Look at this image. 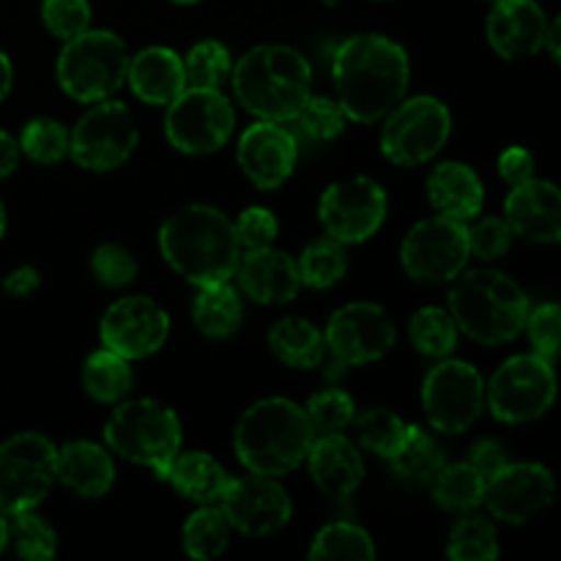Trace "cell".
Instances as JSON below:
<instances>
[{
  "label": "cell",
  "mask_w": 561,
  "mask_h": 561,
  "mask_svg": "<svg viewBox=\"0 0 561 561\" xmlns=\"http://www.w3.org/2000/svg\"><path fill=\"white\" fill-rule=\"evenodd\" d=\"M332 80L345 118L376 124L405 99L411 82L409 53L381 33H356L334 49Z\"/></svg>",
  "instance_id": "6da1fadb"
},
{
  "label": "cell",
  "mask_w": 561,
  "mask_h": 561,
  "mask_svg": "<svg viewBox=\"0 0 561 561\" xmlns=\"http://www.w3.org/2000/svg\"><path fill=\"white\" fill-rule=\"evenodd\" d=\"M159 250L164 261L195 288L230 283L241 257L228 214L206 203L179 208L159 228Z\"/></svg>",
  "instance_id": "7a4b0ae2"
},
{
  "label": "cell",
  "mask_w": 561,
  "mask_h": 561,
  "mask_svg": "<svg viewBox=\"0 0 561 561\" xmlns=\"http://www.w3.org/2000/svg\"><path fill=\"white\" fill-rule=\"evenodd\" d=\"M230 75L236 102L261 121L288 124L312 93L310 64L288 44H257L247 49Z\"/></svg>",
  "instance_id": "3957f363"
},
{
  "label": "cell",
  "mask_w": 561,
  "mask_h": 561,
  "mask_svg": "<svg viewBox=\"0 0 561 561\" xmlns=\"http://www.w3.org/2000/svg\"><path fill=\"white\" fill-rule=\"evenodd\" d=\"M316 442L305 409L288 398H263L236 422L233 449L252 474L283 477L305 463Z\"/></svg>",
  "instance_id": "277c9868"
},
{
  "label": "cell",
  "mask_w": 561,
  "mask_h": 561,
  "mask_svg": "<svg viewBox=\"0 0 561 561\" xmlns=\"http://www.w3.org/2000/svg\"><path fill=\"white\" fill-rule=\"evenodd\" d=\"M449 316L458 332L480 345H507L524 332L529 296L510 274L471 268L455 277Z\"/></svg>",
  "instance_id": "5b68a950"
},
{
  "label": "cell",
  "mask_w": 561,
  "mask_h": 561,
  "mask_svg": "<svg viewBox=\"0 0 561 561\" xmlns=\"http://www.w3.org/2000/svg\"><path fill=\"white\" fill-rule=\"evenodd\" d=\"M104 442L124 460L151 469L159 480L168 477L170 463L181 453V420L159 400H124L104 422Z\"/></svg>",
  "instance_id": "8992f818"
},
{
  "label": "cell",
  "mask_w": 561,
  "mask_h": 561,
  "mask_svg": "<svg viewBox=\"0 0 561 561\" xmlns=\"http://www.w3.org/2000/svg\"><path fill=\"white\" fill-rule=\"evenodd\" d=\"M129 69V49L124 38L113 31H82L80 36L64 42L58 55V85L66 96L82 104H96L113 99L126 82Z\"/></svg>",
  "instance_id": "52a82bcc"
},
{
  "label": "cell",
  "mask_w": 561,
  "mask_h": 561,
  "mask_svg": "<svg viewBox=\"0 0 561 561\" xmlns=\"http://www.w3.org/2000/svg\"><path fill=\"white\" fill-rule=\"evenodd\" d=\"M383 118L381 153L398 168L431 162L453 135V113L436 96L400 99Z\"/></svg>",
  "instance_id": "ba28073f"
},
{
  "label": "cell",
  "mask_w": 561,
  "mask_h": 561,
  "mask_svg": "<svg viewBox=\"0 0 561 561\" xmlns=\"http://www.w3.org/2000/svg\"><path fill=\"white\" fill-rule=\"evenodd\" d=\"M58 482V447L42 433H16L0 444V513L36 510Z\"/></svg>",
  "instance_id": "9c48e42d"
},
{
  "label": "cell",
  "mask_w": 561,
  "mask_h": 561,
  "mask_svg": "<svg viewBox=\"0 0 561 561\" xmlns=\"http://www.w3.org/2000/svg\"><path fill=\"white\" fill-rule=\"evenodd\" d=\"M236 129L233 102L222 88L186 85L164 115V137L170 146L190 157H206L219 151Z\"/></svg>",
  "instance_id": "30bf717a"
},
{
  "label": "cell",
  "mask_w": 561,
  "mask_h": 561,
  "mask_svg": "<svg viewBox=\"0 0 561 561\" xmlns=\"http://www.w3.org/2000/svg\"><path fill=\"white\" fill-rule=\"evenodd\" d=\"M557 400V373L537 354H520L504 362L485 383V403L499 422L526 425L551 411Z\"/></svg>",
  "instance_id": "8fae6325"
},
{
  "label": "cell",
  "mask_w": 561,
  "mask_h": 561,
  "mask_svg": "<svg viewBox=\"0 0 561 561\" xmlns=\"http://www.w3.org/2000/svg\"><path fill=\"white\" fill-rule=\"evenodd\" d=\"M140 142L131 110L124 102H96L69 131V157L91 173H110L129 162Z\"/></svg>",
  "instance_id": "7c38bea8"
},
{
  "label": "cell",
  "mask_w": 561,
  "mask_h": 561,
  "mask_svg": "<svg viewBox=\"0 0 561 561\" xmlns=\"http://www.w3.org/2000/svg\"><path fill=\"white\" fill-rule=\"evenodd\" d=\"M469 230L466 222L449 217H427L405 233L400 244V266L414 283H453L469 263Z\"/></svg>",
  "instance_id": "4fadbf2b"
},
{
  "label": "cell",
  "mask_w": 561,
  "mask_h": 561,
  "mask_svg": "<svg viewBox=\"0 0 561 561\" xmlns=\"http://www.w3.org/2000/svg\"><path fill=\"white\" fill-rule=\"evenodd\" d=\"M422 409L438 433H466L485 409V381L469 362L444 356L422 381Z\"/></svg>",
  "instance_id": "5bb4252c"
},
{
  "label": "cell",
  "mask_w": 561,
  "mask_h": 561,
  "mask_svg": "<svg viewBox=\"0 0 561 561\" xmlns=\"http://www.w3.org/2000/svg\"><path fill=\"white\" fill-rule=\"evenodd\" d=\"M387 211V192L367 175L334 181L318 203V219H321L327 236L345 247L373 239L381 230Z\"/></svg>",
  "instance_id": "9a60e30c"
},
{
  "label": "cell",
  "mask_w": 561,
  "mask_h": 561,
  "mask_svg": "<svg viewBox=\"0 0 561 561\" xmlns=\"http://www.w3.org/2000/svg\"><path fill=\"white\" fill-rule=\"evenodd\" d=\"M323 340L334 362L343 367H362L383 359L392 351L398 329L383 307L373 301H354L334 310Z\"/></svg>",
  "instance_id": "2e32d148"
},
{
  "label": "cell",
  "mask_w": 561,
  "mask_h": 561,
  "mask_svg": "<svg viewBox=\"0 0 561 561\" xmlns=\"http://www.w3.org/2000/svg\"><path fill=\"white\" fill-rule=\"evenodd\" d=\"M219 510L228 518L230 529L244 537H268L285 529L294 515V502L277 477L247 474L230 480L219 496Z\"/></svg>",
  "instance_id": "e0dca14e"
},
{
  "label": "cell",
  "mask_w": 561,
  "mask_h": 561,
  "mask_svg": "<svg viewBox=\"0 0 561 561\" xmlns=\"http://www.w3.org/2000/svg\"><path fill=\"white\" fill-rule=\"evenodd\" d=\"M99 334L104 348L115 351L124 359H146L168 343L170 316L148 296H124L107 307L99 323Z\"/></svg>",
  "instance_id": "ac0fdd59"
},
{
  "label": "cell",
  "mask_w": 561,
  "mask_h": 561,
  "mask_svg": "<svg viewBox=\"0 0 561 561\" xmlns=\"http://www.w3.org/2000/svg\"><path fill=\"white\" fill-rule=\"evenodd\" d=\"M557 496V480L542 463H507L488 477L485 499L488 513L502 524H529L548 510Z\"/></svg>",
  "instance_id": "d6986e66"
},
{
  "label": "cell",
  "mask_w": 561,
  "mask_h": 561,
  "mask_svg": "<svg viewBox=\"0 0 561 561\" xmlns=\"http://www.w3.org/2000/svg\"><path fill=\"white\" fill-rule=\"evenodd\" d=\"M236 157H239V168L257 190L272 192L279 190L294 173L299 142L294 131H288L277 121H257L244 129Z\"/></svg>",
  "instance_id": "ffe728a7"
},
{
  "label": "cell",
  "mask_w": 561,
  "mask_h": 561,
  "mask_svg": "<svg viewBox=\"0 0 561 561\" xmlns=\"http://www.w3.org/2000/svg\"><path fill=\"white\" fill-rule=\"evenodd\" d=\"M546 33L548 16L537 0H496L485 22L488 44L504 60L540 53Z\"/></svg>",
  "instance_id": "44dd1931"
},
{
  "label": "cell",
  "mask_w": 561,
  "mask_h": 561,
  "mask_svg": "<svg viewBox=\"0 0 561 561\" xmlns=\"http://www.w3.org/2000/svg\"><path fill=\"white\" fill-rule=\"evenodd\" d=\"M239 290L255 305H290L301 290L299 266L294 257L274 247H257V250L241 252L236 266Z\"/></svg>",
  "instance_id": "7402d4cb"
},
{
  "label": "cell",
  "mask_w": 561,
  "mask_h": 561,
  "mask_svg": "<svg viewBox=\"0 0 561 561\" xmlns=\"http://www.w3.org/2000/svg\"><path fill=\"white\" fill-rule=\"evenodd\" d=\"M504 219L513 236L537 244H557L561 239V195L559 186L546 179H529L513 186L504 201Z\"/></svg>",
  "instance_id": "603a6c76"
},
{
  "label": "cell",
  "mask_w": 561,
  "mask_h": 561,
  "mask_svg": "<svg viewBox=\"0 0 561 561\" xmlns=\"http://www.w3.org/2000/svg\"><path fill=\"white\" fill-rule=\"evenodd\" d=\"M307 469L312 482L329 499H351L365 482V460L362 453L343 436V433H323L316 436L307 453Z\"/></svg>",
  "instance_id": "cb8c5ba5"
},
{
  "label": "cell",
  "mask_w": 561,
  "mask_h": 561,
  "mask_svg": "<svg viewBox=\"0 0 561 561\" xmlns=\"http://www.w3.org/2000/svg\"><path fill=\"white\" fill-rule=\"evenodd\" d=\"M126 82L140 102L168 107L186 88L184 58L170 47H146L129 58Z\"/></svg>",
  "instance_id": "d4e9b609"
},
{
  "label": "cell",
  "mask_w": 561,
  "mask_h": 561,
  "mask_svg": "<svg viewBox=\"0 0 561 561\" xmlns=\"http://www.w3.org/2000/svg\"><path fill=\"white\" fill-rule=\"evenodd\" d=\"M427 197L442 217L469 222L485 206V186L469 164L444 162L427 179Z\"/></svg>",
  "instance_id": "484cf974"
},
{
  "label": "cell",
  "mask_w": 561,
  "mask_h": 561,
  "mask_svg": "<svg viewBox=\"0 0 561 561\" xmlns=\"http://www.w3.org/2000/svg\"><path fill=\"white\" fill-rule=\"evenodd\" d=\"M58 480L80 499L107 496L115 482V463L93 442H69L58 449Z\"/></svg>",
  "instance_id": "4316f807"
},
{
  "label": "cell",
  "mask_w": 561,
  "mask_h": 561,
  "mask_svg": "<svg viewBox=\"0 0 561 561\" xmlns=\"http://www.w3.org/2000/svg\"><path fill=\"white\" fill-rule=\"evenodd\" d=\"M164 482L173 485L179 496L195 504H217L230 477L217 458L206 453H179L170 463Z\"/></svg>",
  "instance_id": "83f0119b"
},
{
  "label": "cell",
  "mask_w": 561,
  "mask_h": 561,
  "mask_svg": "<svg viewBox=\"0 0 561 561\" xmlns=\"http://www.w3.org/2000/svg\"><path fill=\"white\" fill-rule=\"evenodd\" d=\"M268 348L283 365L296 370H316L323 367L329 351L323 332L307 318H283L268 329Z\"/></svg>",
  "instance_id": "f1b7e54d"
},
{
  "label": "cell",
  "mask_w": 561,
  "mask_h": 561,
  "mask_svg": "<svg viewBox=\"0 0 561 561\" xmlns=\"http://www.w3.org/2000/svg\"><path fill=\"white\" fill-rule=\"evenodd\" d=\"M192 321L197 332L208 340H225L236 334L244 323V305H241L239 290L230 283L197 288L195 301H192Z\"/></svg>",
  "instance_id": "f546056e"
},
{
  "label": "cell",
  "mask_w": 561,
  "mask_h": 561,
  "mask_svg": "<svg viewBox=\"0 0 561 561\" xmlns=\"http://www.w3.org/2000/svg\"><path fill=\"white\" fill-rule=\"evenodd\" d=\"M433 502L438 504L447 513H471L482 504L485 499V477L469 463V460H460V463H444L442 471L433 477L431 482Z\"/></svg>",
  "instance_id": "4dcf8cb0"
},
{
  "label": "cell",
  "mask_w": 561,
  "mask_h": 561,
  "mask_svg": "<svg viewBox=\"0 0 561 561\" xmlns=\"http://www.w3.org/2000/svg\"><path fill=\"white\" fill-rule=\"evenodd\" d=\"M444 463H447V458H444V449L438 447L436 438L416 425H411L409 438H405L403 447L398 449V455L389 458L394 477H398L400 482H405V485L414 488L431 485L433 477L442 471Z\"/></svg>",
  "instance_id": "1f68e13d"
},
{
  "label": "cell",
  "mask_w": 561,
  "mask_h": 561,
  "mask_svg": "<svg viewBox=\"0 0 561 561\" xmlns=\"http://www.w3.org/2000/svg\"><path fill=\"white\" fill-rule=\"evenodd\" d=\"M82 387L96 403H121L135 387L129 359L110 348L96 351L82 365Z\"/></svg>",
  "instance_id": "d6a6232c"
},
{
  "label": "cell",
  "mask_w": 561,
  "mask_h": 561,
  "mask_svg": "<svg viewBox=\"0 0 561 561\" xmlns=\"http://www.w3.org/2000/svg\"><path fill=\"white\" fill-rule=\"evenodd\" d=\"M181 542H184V553L190 559L208 561L222 557L230 546V524L219 504H201V510L186 518L184 529H181Z\"/></svg>",
  "instance_id": "836d02e7"
},
{
  "label": "cell",
  "mask_w": 561,
  "mask_h": 561,
  "mask_svg": "<svg viewBox=\"0 0 561 561\" xmlns=\"http://www.w3.org/2000/svg\"><path fill=\"white\" fill-rule=\"evenodd\" d=\"M299 277L301 285L316 290H327L337 285L348 272V250L332 236L310 241L299 255Z\"/></svg>",
  "instance_id": "e575fe53"
},
{
  "label": "cell",
  "mask_w": 561,
  "mask_h": 561,
  "mask_svg": "<svg viewBox=\"0 0 561 561\" xmlns=\"http://www.w3.org/2000/svg\"><path fill=\"white\" fill-rule=\"evenodd\" d=\"M310 559H351V561H373L376 559V542L362 526L351 520H334L323 526L310 546Z\"/></svg>",
  "instance_id": "d590c367"
},
{
  "label": "cell",
  "mask_w": 561,
  "mask_h": 561,
  "mask_svg": "<svg viewBox=\"0 0 561 561\" xmlns=\"http://www.w3.org/2000/svg\"><path fill=\"white\" fill-rule=\"evenodd\" d=\"M499 531L488 518L471 513H463V518L449 531L447 557L453 561H493L499 559Z\"/></svg>",
  "instance_id": "8d00e7d4"
},
{
  "label": "cell",
  "mask_w": 561,
  "mask_h": 561,
  "mask_svg": "<svg viewBox=\"0 0 561 561\" xmlns=\"http://www.w3.org/2000/svg\"><path fill=\"white\" fill-rule=\"evenodd\" d=\"M409 337L411 345L420 351L422 356L431 359H444L455 351L458 345V327H455L449 310L442 307H422L414 312L409 323Z\"/></svg>",
  "instance_id": "74e56055"
},
{
  "label": "cell",
  "mask_w": 561,
  "mask_h": 561,
  "mask_svg": "<svg viewBox=\"0 0 561 561\" xmlns=\"http://www.w3.org/2000/svg\"><path fill=\"white\" fill-rule=\"evenodd\" d=\"M351 425L356 427V438L367 453L378 455V458H392L398 449L403 447L409 438L411 425H405L394 411L389 409H370L365 414L354 416Z\"/></svg>",
  "instance_id": "f35d334b"
},
{
  "label": "cell",
  "mask_w": 561,
  "mask_h": 561,
  "mask_svg": "<svg viewBox=\"0 0 561 561\" xmlns=\"http://www.w3.org/2000/svg\"><path fill=\"white\" fill-rule=\"evenodd\" d=\"M9 520V546L16 557L31 561H49L58 551V535L53 526L36 515V510H22V513L5 515Z\"/></svg>",
  "instance_id": "ab89813d"
},
{
  "label": "cell",
  "mask_w": 561,
  "mask_h": 561,
  "mask_svg": "<svg viewBox=\"0 0 561 561\" xmlns=\"http://www.w3.org/2000/svg\"><path fill=\"white\" fill-rule=\"evenodd\" d=\"M233 60H230L228 47L217 38L197 42L184 58L186 85L192 88H222V82L230 77Z\"/></svg>",
  "instance_id": "60d3db41"
},
{
  "label": "cell",
  "mask_w": 561,
  "mask_h": 561,
  "mask_svg": "<svg viewBox=\"0 0 561 561\" xmlns=\"http://www.w3.org/2000/svg\"><path fill=\"white\" fill-rule=\"evenodd\" d=\"M16 142L20 151L38 164H55L69 157V129L55 118L27 121Z\"/></svg>",
  "instance_id": "b9f144b4"
},
{
  "label": "cell",
  "mask_w": 561,
  "mask_h": 561,
  "mask_svg": "<svg viewBox=\"0 0 561 561\" xmlns=\"http://www.w3.org/2000/svg\"><path fill=\"white\" fill-rule=\"evenodd\" d=\"M305 414L310 420L316 436H323V433H343L354 422L356 403L343 389H321V392H316L307 400Z\"/></svg>",
  "instance_id": "7bdbcfd3"
},
{
  "label": "cell",
  "mask_w": 561,
  "mask_h": 561,
  "mask_svg": "<svg viewBox=\"0 0 561 561\" xmlns=\"http://www.w3.org/2000/svg\"><path fill=\"white\" fill-rule=\"evenodd\" d=\"M296 126L305 131L310 140L318 142H329L334 137L343 135L345 129V113L343 107L337 104V99L329 96H307V102L301 104V110L296 113Z\"/></svg>",
  "instance_id": "ee69618b"
},
{
  "label": "cell",
  "mask_w": 561,
  "mask_h": 561,
  "mask_svg": "<svg viewBox=\"0 0 561 561\" xmlns=\"http://www.w3.org/2000/svg\"><path fill=\"white\" fill-rule=\"evenodd\" d=\"M91 3L88 0H44L42 20L44 27L60 42L80 36L91 27Z\"/></svg>",
  "instance_id": "f6af8a7d"
},
{
  "label": "cell",
  "mask_w": 561,
  "mask_h": 561,
  "mask_svg": "<svg viewBox=\"0 0 561 561\" xmlns=\"http://www.w3.org/2000/svg\"><path fill=\"white\" fill-rule=\"evenodd\" d=\"M524 329L531 340V354L542 356V359L553 365L559 356L561 340V307L553 305V301L535 307V310L529 307Z\"/></svg>",
  "instance_id": "bcb514c9"
},
{
  "label": "cell",
  "mask_w": 561,
  "mask_h": 561,
  "mask_svg": "<svg viewBox=\"0 0 561 561\" xmlns=\"http://www.w3.org/2000/svg\"><path fill=\"white\" fill-rule=\"evenodd\" d=\"M91 274L104 288H126L137 277V261L121 244H102L91 255Z\"/></svg>",
  "instance_id": "7dc6e473"
},
{
  "label": "cell",
  "mask_w": 561,
  "mask_h": 561,
  "mask_svg": "<svg viewBox=\"0 0 561 561\" xmlns=\"http://www.w3.org/2000/svg\"><path fill=\"white\" fill-rule=\"evenodd\" d=\"M466 230H469L471 255L480 261H499L513 247V228L507 225V219L482 217L474 225H466Z\"/></svg>",
  "instance_id": "c3c4849f"
},
{
  "label": "cell",
  "mask_w": 561,
  "mask_h": 561,
  "mask_svg": "<svg viewBox=\"0 0 561 561\" xmlns=\"http://www.w3.org/2000/svg\"><path fill=\"white\" fill-rule=\"evenodd\" d=\"M236 239H239L241 250H257V247H272L279 233V222L268 208L252 206L239 214L233 222Z\"/></svg>",
  "instance_id": "681fc988"
},
{
  "label": "cell",
  "mask_w": 561,
  "mask_h": 561,
  "mask_svg": "<svg viewBox=\"0 0 561 561\" xmlns=\"http://www.w3.org/2000/svg\"><path fill=\"white\" fill-rule=\"evenodd\" d=\"M469 463L474 466L488 482V477H493L499 469H504V466L510 463L507 447H504L502 442H496V438H480L477 444H471Z\"/></svg>",
  "instance_id": "f907efd6"
},
{
  "label": "cell",
  "mask_w": 561,
  "mask_h": 561,
  "mask_svg": "<svg viewBox=\"0 0 561 561\" xmlns=\"http://www.w3.org/2000/svg\"><path fill=\"white\" fill-rule=\"evenodd\" d=\"M499 175H502L510 186L526 184L529 179H535V157H531L526 148L510 146L507 151H502V157H499Z\"/></svg>",
  "instance_id": "816d5d0a"
},
{
  "label": "cell",
  "mask_w": 561,
  "mask_h": 561,
  "mask_svg": "<svg viewBox=\"0 0 561 561\" xmlns=\"http://www.w3.org/2000/svg\"><path fill=\"white\" fill-rule=\"evenodd\" d=\"M38 272L33 266H20L14 268V272L9 274V277L3 279V290L9 296H16V299H22V296H31L33 290L38 288Z\"/></svg>",
  "instance_id": "f5cc1de1"
},
{
  "label": "cell",
  "mask_w": 561,
  "mask_h": 561,
  "mask_svg": "<svg viewBox=\"0 0 561 561\" xmlns=\"http://www.w3.org/2000/svg\"><path fill=\"white\" fill-rule=\"evenodd\" d=\"M16 162H20V142L9 131L0 129V181L14 173Z\"/></svg>",
  "instance_id": "db71d44e"
},
{
  "label": "cell",
  "mask_w": 561,
  "mask_h": 561,
  "mask_svg": "<svg viewBox=\"0 0 561 561\" xmlns=\"http://www.w3.org/2000/svg\"><path fill=\"white\" fill-rule=\"evenodd\" d=\"M542 49H548V53H551L553 64H559V60H561V16H557L553 22H548L546 44H542Z\"/></svg>",
  "instance_id": "11a10c76"
},
{
  "label": "cell",
  "mask_w": 561,
  "mask_h": 561,
  "mask_svg": "<svg viewBox=\"0 0 561 561\" xmlns=\"http://www.w3.org/2000/svg\"><path fill=\"white\" fill-rule=\"evenodd\" d=\"M11 85H14V66H11L9 55L0 53V102L9 96Z\"/></svg>",
  "instance_id": "9f6ffc18"
},
{
  "label": "cell",
  "mask_w": 561,
  "mask_h": 561,
  "mask_svg": "<svg viewBox=\"0 0 561 561\" xmlns=\"http://www.w3.org/2000/svg\"><path fill=\"white\" fill-rule=\"evenodd\" d=\"M5 548H9V520L0 513V553H3Z\"/></svg>",
  "instance_id": "6f0895ef"
},
{
  "label": "cell",
  "mask_w": 561,
  "mask_h": 561,
  "mask_svg": "<svg viewBox=\"0 0 561 561\" xmlns=\"http://www.w3.org/2000/svg\"><path fill=\"white\" fill-rule=\"evenodd\" d=\"M3 233H5V208L3 203H0V239H3Z\"/></svg>",
  "instance_id": "680465c9"
},
{
  "label": "cell",
  "mask_w": 561,
  "mask_h": 561,
  "mask_svg": "<svg viewBox=\"0 0 561 561\" xmlns=\"http://www.w3.org/2000/svg\"><path fill=\"white\" fill-rule=\"evenodd\" d=\"M170 3H179V5H195V3H201V0H170Z\"/></svg>",
  "instance_id": "91938a15"
},
{
  "label": "cell",
  "mask_w": 561,
  "mask_h": 561,
  "mask_svg": "<svg viewBox=\"0 0 561 561\" xmlns=\"http://www.w3.org/2000/svg\"><path fill=\"white\" fill-rule=\"evenodd\" d=\"M491 3H496V0H491Z\"/></svg>",
  "instance_id": "94428289"
}]
</instances>
